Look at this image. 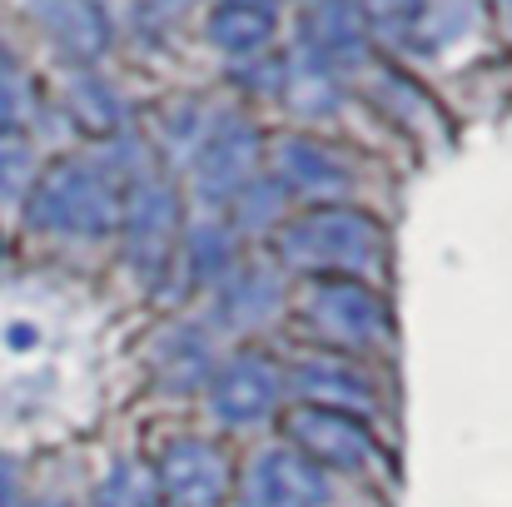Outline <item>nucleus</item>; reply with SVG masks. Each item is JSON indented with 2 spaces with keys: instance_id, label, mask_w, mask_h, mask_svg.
Instances as JSON below:
<instances>
[{
  "instance_id": "7ed1b4c3",
  "label": "nucleus",
  "mask_w": 512,
  "mask_h": 507,
  "mask_svg": "<svg viewBox=\"0 0 512 507\" xmlns=\"http://www.w3.org/2000/svg\"><path fill=\"white\" fill-rule=\"evenodd\" d=\"M259 130L239 115H224L209 125V135L194 145V160H189V179H194V194L204 204H224L234 199L259 165Z\"/></svg>"
},
{
  "instance_id": "f8f14e48",
  "label": "nucleus",
  "mask_w": 512,
  "mask_h": 507,
  "mask_svg": "<svg viewBox=\"0 0 512 507\" xmlns=\"http://www.w3.org/2000/svg\"><path fill=\"white\" fill-rule=\"evenodd\" d=\"M279 184H289L309 199H334V194H348L353 169H348L339 150H329L319 140H304V135H289L279 145Z\"/></svg>"
},
{
  "instance_id": "2eb2a0df",
  "label": "nucleus",
  "mask_w": 512,
  "mask_h": 507,
  "mask_svg": "<svg viewBox=\"0 0 512 507\" xmlns=\"http://www.w3.org/2000/svg\"><path fill=\"white\" fill-rule=\"evenodd\" d=\"M269 40H274V10L269 5H219L209 15V45L234 55V60L259 55Z\"/></svg>"
},
{
  "instance_id": "0eeeda50",
  "label": "nucleus",
  "mask_w": 512,
  "mask_h": 507,
  "mask_svg": "<svg viewBox=\"0 0 512 507\" xmlns=\"http://www.w3.org/2000/svg\"><path fill=\"white\" fill-rule=\"evenodd\" d=\"M329 478L294 448H269L249 463L239 483V507H324Z\"/></svg>"
},
{
  "instance_id": "412c9836",
  "label": "nucleus",
  "mask_w": 512,
  "mask_h": 507,
  "mask_svg": "<svg viewBox=\"0 0 512 507\" xmlns=\"http://www.w3.org/2000/svg\"><path fill=\"white\" fill-rule=\"evenodd\" d=\"M289 95L304 115H329L334 110V75L299 55V75H289Z\"/></svg>"
},
{
  "instance_id": "5701e85b",
  "label": "nucleus",
  "mask_w": 512,
  "mask_h": 507,
  "mask_svg": "<svg viewBox=\"0 0 512 507\" xmlns=\"http://www.w3.org/2000/svg\"><path fill=\"white\" fill-rule=\"evenodd\" d=\"M75 100H80V110H85L80 120H85L90 130H115V125H120V100H115L100 80H80V85H75Z\"/></svg>"
},
{
  "instance_id": "f03ea898",
  "label": "nucleus",
  "mask_w": 512,
  "mask_h": 507,
  "mask_svg": "<svg viewBox=\"0 0 512 507\" xmlns=\"http://www.w3.org/2000/svg\"><path fill=\"white\" fill-rule=\"evenodd\" d=\"M284 259L299 269V274H314V279H358L363 269L378 264L383 254V229L373 214L363 209H348V204H324V209H309L299 214L284 239H279Z\"/></svg>"
},
{
  "instance_id": "bb28decb",
  "label": "nucleus",
  "mask_w": 512,
  "mask_h": 507,
  "mask_svg": "<svg viewBox=\"0 0 512 507\" xmlns=\"http://www.w3.org/2000/svg\"><path fill=\"white\" fill-rule=\"evenodd\" d=\"M219 5H269V0H219Z\"/></svg>"
},
{
  "instance_id": "f257e3e1",
  "label": "nucleus",
  "mask_w": 512,
  "mask_h": 507,
  "mask_svg": "<svg viewBox=\"0 0 512 507\" xmlns=\"http://www.w3.org/2000/svg\"><path fill=\"white\" fill-rule=\"evenodd\" d=\"M25 219L60 239H100L120 224V189L115 174L85 160H55L35 184Z\"/></svg>"
},
{
  "instance_id": "6ab92c4d",
  "label": "nucleus",
  "mask_w": 512,
  "mask_h": 507,
  "mask_svg": "<svg viewBox=\"0 0 512 507\" xmlns=\"http://www.w3.org/2000/svg\"><path fill=\"white\" fill-rule=\"evenodd\" d=\"M90 507H170V503H165V493H160V483H155L150 468L115 463L105 473V483L95 488V503Z\"/></svg>"
},
{
  "instance_id": "1a4fd4ad",
  "label": "nucleus",
  "mask_w": 512,
  "mask_h": 507,
  "mask_svg": "<svg viewBox=\"0 0 512 507\" xmlns=\"http://www.w3.org/2000/svg\"><path fill=\"white\" fill-rule=\"evenodd\" d=\"M155 483L170 507H219L229 493V458L204 438H179L165 448Z\"/></svg>"
},
{
  "instance_id": "a211bd4d",
  "label": "nucleus",
  "mask_w": 512,
  "mask_h": 507,
  "mask_svg": "<svg viewBox=\"0 0 512 507\" xmlns=\"http://www.w3.org/2000/svg\"><path fill=\"white\" fill-rule=\"evenodd\" d=\"M184 259L194 284H224L234 274V234L219 224H194L184 234Z\"/></svg>"
},
{
  "instance_id": "393cba45",
  "label": "nucleus",
  "mask_w": 512,
  "mask_h": 507,
  "mask_svg": "<svg viewBox=\"0 0 512 507\" xmlns=\"http://www.w3.org/2000/svg\"><path fill=\"white\" fill-rule=\"evenodd\" d=\"M0 507H25V493H20V478L15 468L0 458Z\"/></svg>"
},
{
  "instance_id": "ddd939ff",
  "label": "nucleus",
  "mask_w": 512,
  "mask_h": 507,
  "mask_svg": "<svg viewBox=\"0 0 512 507\" xmlns=\"http://www.w3.org/2000/svg\"><path fill=\"white\" fill-rule=\"evenodd\" d=\"M473 15H478L473 0H413L408 20L393 35L413 55H438V50H448L453 40H463L473 30Z\"/></svg>"
},
{
  "instance_id": "dca6fc26",
  "label": "nucleus",
  "mask_w": 512,
  "mask_h": 507,
  "mask_svg": "<svg viewBox=\"0 0 512 507\" xmlns=\"http://www.w3.org/2000/svg\"><path fill=\"white\" fill-rule=\"evenodd\" d=\"M274 309H279V279H274L269 269H244V274H229V279H224L219 314H224L229 329H254V324H264Z\"/></svg>"
},
{
  "instance_id": "6e6552de",
  "label": "nucleus",
  "mask_w": 512,
  "mask_h": 507,
  "mask_svg": "<svg viewBox=\"0 0 512 507\" xmlns=\"http://www.w3.org/2000/svg\"><path fill=\"white\" fill-rule=\"evenodd\" d=\"M289 433H294V453H304L314 468H339V473H358L373 458V438L368 428L343 413V408H324V403H304L289 413Z\"/></svg>"
},
{
  "instance_id": "a878e982",
  "label": "nucleus",
  "mask_w": 512,
  "mask_h": 507,
  "mask_svg": "<svg viewBox=\"0 0 512 507\" xmlns=\"http://www.w3.org/2000/svg\"><path fill=\"white\" fill-rule=\"evenodd\" d=\"M373 10H378V20H383L388 30H398V25L408 20V10H413V0H373Z\"/></svg>"
},
{
  "instance_id": "aec40b11",
  "label": "nucleus",
  "mask_w": 512,
  "mask_h": 507,
  "mask_svg": "<svg viewBox=\"0 0 512 507\" xmlns=\"http://www.w3.org/2000/svg\"><path fill=\"white\" fill-rule=\"evenodd\" d=\"M30 120V75L0 45V130H20Z\"/></svg>"
},
{
  "instance_id": "4468645a",
  "label": "nucleus",
  "mask_w": 512,
  "mask_h": 507,
  "mask_svg": "<svg viewBox=\"0 0 512 507\" xmlns=\"http://www.w3.org/2000/svg\"><path fill=\"white\" fill-rule=\"evenodd\" d=\"M294 388L309 393V403H324V408H368L373 403V388L358 368H348L343 358H309L294 368Z\"/></svg>"
},
{
  "instance_id": "20e7f679",
  "label": "nucleus",
  "mask_w": 512,
  "mask_h": 507,
  "mask_svg": "<svg viewBox=\"0 0 512 507\" xmlns=\"http://www.w3.org/2000/svg\"><path fill=\"white\" fill-rule=\"evenodd\" d=\"M304 314L319 334L343 348H368L388 329V309L363 279H314L304 289Z\"/></svg>"
},
{
  "instance_id": "9d476101",
  "label": "nucleus",
  "mask_w": 512,
  "mask_h": 507,
  "mask_svg": "<svg viewBox=\"0 0 512 507\" xmlns=\"http://www.w3.org/2000/svg\"><path fill=\"white\" fill-rule=\"evenodd\" d=\"M368 50V20L358 0H314L299 25V55L319 70H353Z\"/></svg>"
},
{
  "instance_id": "f3484780",
  "label": "nucleus",
  "mask_w": 512,
  "mask_h": 507,
  "mask_svg": "<svg viewBox=\"0 0 512 507\" xmlns=\"http://www.w3.org/2000/svg\"><path fill=\"white\" fill-rule=\"evenodd\" d=\"M155 373L165 388H194V383H209V338L199 329H174L155 343Z\"/></svg>"
},
{
  "instance_id": "39448f33",
  "label": "nucleus",
  "mask_w": 512,
  "mask_h": 507,
  "mask_svg": "<svg viewBox=\"0 0 512 507\" xmlns=\"http://www.w3.org/2000/svg\"><path fill=\"white\" fill-rule=\"evenodd\" d=\"M120 229H125V254L130 264L155 279L174 254V234H179V199L170 184L160 179H135L125 204H120Z\"/></svg>"
},
{
  "instance_id": "423d86ee",
  "label": "nucleus",
  "mask_w": 512,
  "mask_h": 507,
  "mask_svg": "<svg viewBox=\"0 0 512 507\" xmlns=\"http://www.w3.org/2000/svg\"><path fill=\"white\" fill-rule=\"evenodd\" d=\"M279 393H284L279 363H274L269 353H254V348L224 358V363L209 373V413H214L219 423H234V428L269 418L274 403H279Z\"/></svg>"
},
{
  "instance_id": "4be33fe9",
  "label": "nucleus",
  "mask_w": 512,
  "mask_h": 507,
  "mask_svg": "<svg viewBox=\"0 0 512 507\" xmlns=\"http://www.w3.org/2000/svg\"><path fill=\"white\" fill-rule=\"evenodd\" d=\"M234 199H239L244 224H249V229H264V224H274V214H279V204H284V184H279V179H269V184H244Z\"/></svg>"
},
{
  "instance_id": "9b49d317",
  "label": "nucleus",
  "mask_w": 512,
  "mask_h": 507,
  "mask_svg": "<svg viewBox=\"0 0 512 507\" xmlns=\"http://www.w3.org/2000/svg\"><path fill=\"white\" fill-rule=\"evenodd\" d=\"M50 45L70 60H100L110 50V15L100 0H30Z\"/></svg>"
},
{
  "instance_id": "b1692460",
  "label": "nucleus",
  "mask_w": 512,
  "mask_h": 507,
  "mask_svg": "<svg viewBox=\"0 0 512 507\" xmlns=\"http://www.w3.org/2000/svg\"><path fill=\"white\" fill-rule=\"evenodd\" d=\"M25 184H30V150H20V145H0V199L25 194Z\"/></svg>"
}]
</instances>
